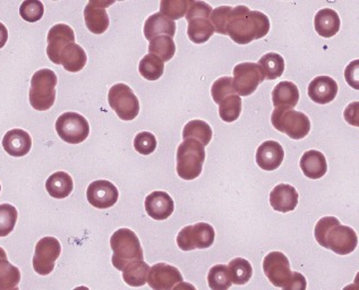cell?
<instances>
[{
  "instance_id": "52a82bcc",
  "label": "cell",
  "mask_w": 359,
  "mask_h": 290,
  "mask_svg": "<svg viewBox=\"0 0 359 290\" xmlns=\"http://www.w3.org/2000/svg\"><path fill=\"white\" fill-rule=\"evenodd\" d=\"M271 123L274 128L292 140H302L311 132V121L306 114L287 107L274 109Z\"/></svg>"
},
{
  "instance_id": "d4e9b609",
  "label": "cell",
  "mask_w": 359,
  "mask_h": 290,
  "mask_svg": "<svg viewBox=\"0 0 359 290\" xmlns=\"http://www.w3.org/2000/svg\"><path fill=\"white\" fill-rule=\"evenodd\" d=\"M340 18L338 13L331 8L320 9L314 18L316 32L323 38H332L340 29Z\"/></svg>"
},
{
  "instance_id": "7bdbcfd3",
  "label": "cell",
  "mask_w": 359,
  "mask_h": 290,
  "mask_svg": "<svg viewBox=\"0 0 359 290\" xmlns=\"http://www.w3.org/2000/svg\"><path fill=\"white\" fill-rule=\"evenodd\" d=\"M233 7L230 6H220L213 9L212 14H211V23H212L215 32L219 34H224L226 36V20H227L228 14H229L230 9Z\"/></svg>"
},
{
  "instance_id": "d590c367",
  "label": "cell",
  "mask_w": 359,
  "mask_h": 290,
  "mask_svg": "<svg viewBox=\"0 0 359 290\" xmlns=\"http://www.w3.org/2000/svg\"><path fill=\"white\" fill-rule=\"evenodd\" d=\"M242 99L233 94L219 103V116L226 123H233L238 119L242 112Z\"/></svg>"
},
{
  "instance_id": "d6986e66",
  "label": "cell",
  "mask_w": 359,
  "mask_h": 290,
  "mask_svg": "<svg viewBox=\"0 0 359 290\" xmlns=\"http://www.w3.org/2000/svg\"><path fill=\"white\" fill-rule=\"evenodd\" d=\"M285 151L281 144L276 141H265L257 151V164L265 171H273L283 164Z\"/></svg>"
},
{
  "instance_id": "ac0fdd59",
  "label": "cell",
  "mask_w": 359,
  "mask_h": 290,
  "mask_svg": "<svg viewBox=\"0 0 359 290\" xmlns=\"http://www.w3.org/2000/svg\"><path fill=\"white\" fill-rule=\"evenodd\" d=\"M174 210V199L165 192H152L145 199V211L152 219L158 221L168 219Z\"/></svg>"
},
{
  "instance_id": "ffe728a7",
  "label": "cell",
  "mask_w": 359,
  "mask_h": 290,
  "mask_svg": "<svg viewBox=\"0 0 359 290\" xmlns=\"http://www.w3.org/2000/svg\"><path fill=\"white\" fill-rule=\"evenodd\" d=\"M338 83L330 77H318L309 85V95L318 105H327L336 99Z\"/></svg>"
},
{
  "instance_id": "8d00e7d4",
  "label": "cell",
  "mask_w": 359,
  "mask_h": 290,
  "mask_svg": "<svg viewBox=\"0 0 359 290\" xmlns=\"http://www.w3.org/2000/svg\"><path fill=\"white\" fill-rule=\"evenodd\" d=\"M208 284L211 290H229L233 282L227 265L217 264L211 268L208 275Z\"/></svg>"
},
{
  "instance_id": "2e32d148",
  "label": "cell",
  "mask_w": 359,
  "mask_h": 290,
  "mask_svg": "<svg viewBox=\"0 0 359 290\" xmlns=\"http://www.w3.org/2000/svg\"><path fill=\"white\" fill-rule=\"evenodd\" d=\"M115 1L91 0L84 9V20L90 32L93 34H102L109 27V16L107 8L114 5Z\"/></svg>"
},
{
  "instance_id": "603a6c76",
  "label": "cell",
  "mask_w": 359,
  "mask_h": 290,
  "mask_svg": "<svg viewBox=\"0 0 359 290\" xmlns=\"http://www.w3.org/2000/svg\"><path fill=\"white\" fill-rule=\"evenodd\" d=\"M176 24L161 13H156L147 18L144 23V37L151 41L152 39L160 36L175 37Z\"/></svg>"
},
{
  "instance_id": "bcb514c9",
  "label": "cell",
  "mask_w": 359,
  "mask_h": 290,
  "mask_svg": "<svg viewBox=\"0 0 359 290\" xmlns=\"http://www.w3.org/2000/svg\"><path fill=\"white\" fill-rule=\"evenodd\" d=\"M172 290H198L196 288L193 286V284H189V282H180V284H177L176 287L172 288Z\"/></svg>"
},
{
  "instance_id": "8fae6325",
  "label": "cell",
  "mask_w": 359,
  "mask_h": 290,
  "mask_svg": "<svg viewBox=\"0 0 359 290\" xmlns=\"http://www.w3.org/2000/svg\"><path fill=\"white\" fill-rule=\"evenodd\" d=\"M264 72L259 64L242 62L233 68V85L236 93L248 97L257 91L259 85L264 82Z\"/></svg>"
},
{
  "instance_id": "8992f818",
  "label": "cell",
  "mask_w": 359,
  "mask_h": 290,
  "mask_svg": "<svg viewBox=\"0 0 359 290\" xmlns=\"http://www.w3.org/2000/svg\"><path fill=\"white\" fill-rule=\"evenodd\" d=\"M211 12L212 7L205 1H195L191 0V7L186 14V20L189 22V40L194 44H202L209 41L213 36L215 29L211 23Z\"/></svg>"
},
{
  "instance_id": "5bb4252c",
  "label": "cell",
  "mask_w": 359,
  "mask_h": 290,
  "mask_svg": "<svg viewBox=\"0 0 359 290\" xmlns=\"http://www.w3.org/2000/svg\"><path fill=\"white\" fill-rule=\"evenodd\" d=\"M47 42L48 58L50 59L53 64L60 65L62 50L65 49L68 44L75 42V33L73 29L66 24H56L49 29Z\"/></svg>"
},
{
  "instance_id": "b9f144b4",
  "label": "cell",
  "mask_w": 359,
  "mask_h": 290,
  "mask_svg": "<svg viewBox=\"0 0 359 290\" xmlns=\"http://www.w3.org/2000/svg\"><path fill=\"white\" fill-rule=\"evenodd\" d=\"M134 147L143 156L152 154L156 149V136L150 132L139 133L134 138Z\"/></svg>"
},
{
  "instance_id": "4dcf8cb0",
  "label": "cell",
  "mask_w": 359,
  "mask_h": 290,
  "mask_svg": "<svg viewBox=\"0 0 359 290\" xmlns=\"http://www.w3.org/2000/svg\"><path fill=\"white\" fill-rule=\"evenodd\" d=\"M150 267L144 261H136L127 265L123 271V279L130 287H142L147 282Z\"/></svg>"
},
{
  "instance_id": "f6af8a7d",
  "label": "cell",
  "mask_w": 359,
  "mask_h": 290,
  "mask_svg": "<svg viewBox=\"0 0 359 290\" xmlns=\"http://www.w3.org/2000/svg\"><path fill=\"white\" fill-rule=\"evenodd\" d=\"M8 40V31L7 27L4 25L3 23H0V49H3L5 47V44H7Z\"/></svg>"
},
{
  "instance_id": "60d3db41",
  "label": "cell",
  "mask_w": 359,
  "mask_h": 290,
  "mask_svg": "<svg viewBox=\"0 0 359 290\" xmlns=\"http://www.w3.org/2000/svg\"><path fill=\"white\" fill-rule=\"evenodd\" d=\"M233 85V77H224L217 79L211 88V94L215 103H220L222 100L235 94Z\"/></svg>"
},
{
  "instance_id": "d6a6232c",
  "label": "cell",
  "mask_w": 359,
  "mask_h": 290,
  "mask_svg": "<svg viewBox=\"0 0 359 290\" xmlns=\"http://www.w3.org/2000/svg\"><path fill=\"white\" fill-rule=\"evenodd\" d=\"M149 53L161 59L162 62H169L176 53L174 39L167 36L152 39L149 44Z\"/></svg>"
},
{
  "instance_id": "484cf974",
  "label": "cell",
  "mask_w": 359,
  "mask_h": 290,
  "mask_svg": "<svg viewBox=\"0 0 359 290\" xmlns=\"http://www.w3.org/2000/svg\"><path fill=\"white\" fill-rule=\"evenodd\" d=\"M299 100V90L297 85L289 81H283L276 85L272 91V103L276 108L287 107L294 109Z\"/></svg>"
},
{
  "instance_id": "9c48e42d",
  "label": "cell",
  "mask_w": 359,
  "mask_h": 290,
  "mask_svg": "<svg viewBox=\"0 0 359 290\" xmlns=\"http://www.w3.org/2000/svg\"><path fill=\"white\" fill-rule=\"evenodd\" d=\"M215 232L209 223H198L184 227L177 235V245L182 251L189 252L193 249H205L212 246Z\"/></svg>"
},
{
  "instance_id": "44dd1931",
  "label": "cell",
  "mask_w": 359,
  "mask_h": 290,
  "mask_svg": "<svg viewBox=\"0 0 359 290\" xmlns=\"http://www.w3.org/2000/svg\"><path fill=\"white\" fill-rule=\"evenodd\" d=\"M298 195L296 188L289 184H279L270 193V204L278 212L294 211L298 204Z\"/></svg>"
},
{
  "instance_id": "5b68a950",
  "label": "cell",
  "mask_w": 359,
  "mask_h": 290,
  "mask_svg": "<svg viewBox=\"0 0 359 290\" xmlns=\"http://www.w3.org/2000/svg\"><path fill=\"white\" fill-rule=\"evenodd\" d=\"M177 173L184 180L200 177L205 162V149L195 140H185L177 149Z\"/></svg>"
},
{
  "instance_id": "1f68e13d",
  "label": "cell",
  "mask_w": 359,
  "mask_h": 290,
  "mask_svg": "<svg viewBox=\"0 0 359 290\" xmlns=\"http://www.w3.org/2000/svg\"><path fill=\"white\" fill-rule=\"evenodd\" d=\"M259 65L264 72L265 79H279L285 72V59L277 53H269L261 57Z\"/></svg>"
},
{
  "instance_id": "7402d4cb",
  "label": "cell",
  "mask_w": 359,
  "mask_h": 290,
  "mask_svg": "<svg viewBox=\"0 0 359 290\" xmlns=\"http://www.w3.org/2000/svg\"><path fill=\"white\" fill-rule=\"evenodd\" d=\"M4 150L12 157L27 156L32 147V138L23 129H11L3 138Z\"/></svg>"
},
{
  "instance_id": "ab89813d",
  "label": "cell",
  "mask_w": 359,
  "mask_h": 290,
  "mask_svg": "<svg viewBox=\"0 0 359 290\" xmlns=\"http://www.w3.org/2000/svg\"><path fill=\"white\" fill-rule=\"evenodd\" d=\"M44 14L43 4L40 0H27L20 7V15L24 21L34 23L41 20Z\"/></svg>"
},
{
  "instance_id": "4fadbf2b",
  "label": "cell",
  "mask_w": 359,
  "mask_h": 290,
  "mask_svg": "<svg viewBox=\"0 0 359 290\" xmlns=\"http://www.w3.org/2000/svg\"><path fill=\"white\" fill-rule=\"evenodd\" d=\"M263 271L269 282L279 288H283L292 275L288 258L281 252L269 253L265 256Z\"/></svg>"
},
{
  "instance_id": "74e56055",
  "label": "cell",
  "mask_w": 359,
  "mask_h": 290,
  "mask_svg": "<svg viewBox=\"0 0 359 290\" xmlns=\"http://www.w3.org/2000/svg\"><path fill=\"white\" fill-rule=\"evenodd\" d=\"M191 4V0H162L160 13L170 18L171 21H176L187 14Z\"/></svg>"
},
{
  "instance_id": "83f0119b",
  "label": "cell",
  "mask_w": 359,
  "mask_h": 290,
  "mask_svg": "<svg viewBox=\"0 0 359 290\" xmlns=\"http://www.w3.org/2000/svg\"><path fill=\"white\" fill-rule=\"evenodd\" d=\"M86 62L88 56L86 50L75 42L68 44L60 55V65L64 66L66 71L71 73L82 71L83 68L86 67Z\"/></svg>"
},
{
  "instance_id": "277c9868",
  "label": "cell",
  "mask_w": 359,
  "mask_h": 290,
  "mask_svg": "<svg viewBox=\"0 0 359 290\" xmlns=\"http://www.w3.org/2000/svg\"><path fill=\"white\" fill-rule=\"evenodd\" d=\"M57 83L56 73L49 68H43L33 74L29 92V103L33 109L46 112L53 106L56 100Z\"/></svg>"
},
{
  "instance_id": "7c38bea8",
  "label": "cell",
  "mask_w": 359,
  "mask_h": 290,
  "mask_svg": "<svg viewBox=\"0 0 359 290\" xmlns=\"http://www.w3.org/2000/svg\"><path fill=\"white\" fill-rule=\"evenodd\" d=\"M62 254V245L55 237H43L36 243L33 269L40 276H48L55 269V264Z\"/></svg>"
},
{
  "instance_id": "7a4b0ae2",
  "label": "cell",
  "mask_w": 359,
  "mask_h": 290,
  "mask_svg": "<svg viewBox=\"0 0 359 290\" xmlns=\"http://www.w3.org/2000/svg\"><path fill=\"white\" fill-rule=\"evenodd\" d=\"M314 236L322 247L331 249L338 255L351 254L358 245L356 232L351 227L340 225L334 217H324L318 220Z\"/></svg>"
},
{
  "instance_id": "3957f363",
  "label": "cell",
  "mask_w": 359,
  "mask_h": 290,
  "mask_svg": "<svg viewBox=\"0 0 359 290\" xmlns=\"http://www.w3.org/2000/svg\"><path fill=\"white\" fill-rule=\"evenodd\" d=\"M110 246L114 252L112 265L119 271H124L125 268L133 262L144 261L141 242L130 229H118L114 232L110 238Z\"/></svg>"
},
{
  "instance_id": "681fc988",
  "label": "cell",
  "mask_w": 359,
  "mask_h": 290,
  "mask_svg": "<svg viewBox=\"0 0 359 290\" xmlns=\"http://www.w3.org/2000/svg\"><path fill=\"white\" fill-rule=\"evenodd\" d=\"M0 290H20L18 289V287L13 288V289H0Z\"/></svg>"
},
{
  "instance_id": "f907efd6",
  "label": "cell",
  "mask_w": 359,
  "mask_h": 290,
  "mask_svg": "<svg viewBox=\"0 0 359 290\" xmlns=\"http://www.w3.org/2000/svg\"><path fill=\"white\" fill-rule=\"evenodd\" d=\"M0 191H1V186H0Z\"/></svg>"
},
{
  "instance_id": "c3c4849f",
  "label": "cell",
  "mask_w": 359,
  "mask_h": 290,
  "mask_svg": "<svg viewBox=\"0 0 359 290\" xmlns=\"http://www.w3.org/2000/svg\"><path fill=\"white\" fill-rule=\"evenodd\" d=\"M74 290H90L88 287H86V286H80V287H76Z\"/></svg>"
},
{
  "instance_id": "cb8c5ba5",
  "label": "cell",
  "mask_w": 359,
  "mask_h": 290,
  "mask_svg": "<svg viewBox=\"0 0 359 290\" xmlns=\"http://www.w3.org/2000/svg\"><path fill=\"white\" fill-rule=\"evenodd\" d=\"M301 168L304 175L311 179H320L327 173V159L323 153L316 150H309L301 159Z\"/></svg>"
},
{
  "instance_id": "f1b7e54d",
  "label": "cell",
  "mask_w": 359,
  "mask_h": 290,
  "mask_svg": "<svg viewBox=\"0 0 359 290\" xmlns=\"http://www.w3.org/2000/svg\"><path fill=\"white\" fill-rule=\"evenodd\" d=\"M21 282V271L9 263L6 252L0 247V289H13Z\"/></svg>"
},
{
  "instance_id": "ee69618b",
  "label": "cell",
  "mask_w": 359,
  "mask_h": 290,
  "mask_svg": "<svg viewBox=\"0 0 359 290\" xmlns=\"http://www.w3.org/2000/svg\"><path fill=\"white\" fill-rule=\"evenodd\" d=\"M306 278L302 273L292 271V278L283 286V290H306Z\"/></svg>"
},
{
  "instance_id": "7dc6e473",
  "label": "cell",
  "mask_w": 359,
  "mask_h": 290,
  "mask_svg": "<svg viewBox=\"0 0 359 290\" xmlns=\"http://www.w3.org/2000/svg\"><path fill=\"white\" fill-rule=\"evenodd\" d=\"M342 290H359L358 284L355 282V284H348V286H346Z\"/></svg>"
},
{
  "instance_id": "f35d334b",
  "label": "cell",
  "mask_w": 359,
  "mask_h": 290,
  "mask_svg": "<svg viewBox=\"0 0 359 290\" xmlns=\"http://www.w3.org/2000/svg\"><path fill=\"white\" fill-rule=\"evenodd\" d=\"M18 217V210L12 204H0V237H6L14 230Z\"/></svg>"
},
{
  "instance_id": "6da1fadb",
  "label": "cell",
  "mask_w": 359,
  "mask_h": 290,
  "mask_svg": "<svg viewBox=\"0 0 359 290\" xmlns=\"http://www.w3.org/2000/svg\"><path fill=\"white\" fill-rule=\"evenodd\" d=\"M224 29L226 36H229L236 44L244 46L268 36L270 20L262 12L250 11L248 6L239 5L230 9Z\"/></svg>"
},
{
  "instance_id": "ba28073f",
  "label": "cell",
  "mask_w": 359,
  "mask_h": 290,
  "mask_svg": "<svg viewBox=\"0 0 359 290\" xmlns=\"http://www.w3.org/2000/svg\"><path fill=\"white\" fill-rule=\"evenodd\" d=\"M108 103L121 121H130L139 116L140 101L128 85H114L108 93Z\"/></svg>"
},
{
  "instance_id": "4316f807",
  "label": "cell",
  "mask_w": 359,
  "mask_h": 290,
  "mask_svg": "<svg viewBox=\"0 0 359 290\" xmlns=\"http://www.w3.org/2000/svg\"><path fill=\"white\" fill-rule=\"evenodd\" d=\"M73 188V178L65 171L53 173L46 182V190L53 199H66L71 195Z\"/></svg>"
},
{
  "instance_id": "30bf717a",
  "label": "cell",
  "mask_w": 359,
  "mask_h": 290,
  "mask_svg": "<svg viewBox=\"0 0 359 290\" xmlns=\"http://www.w3.org/2000/svg\"><path fill=\"white\" fill-rule=\"evenodd\" d=\"M59 138L68 144H80L86 141L90 134V125L86 118L77 112H65L56 121Z\"/></svg>"
},
{
  "instance_id": "836d02e7",
  "label": "cell",
  "mask_w": 359,
  "mask_h": 290,
  "mask_svg": "<svg viewBox=\"0 0 359 290\" xmlns=\"http://www.w3.org/2000/svg\"><path fill=\"white\" fill-rule=\"evenodd\" d=\"M229 276L233 284L237 286H243L248 284L253 276V268L252 264L243 258H236L229 262L228 265Z\"/></svg>"
},
{
  "instance_id": "f546056e",
  "label": "cell",
  "mask_w": 359,
  "mask_h": 290,
  "mask_svg": "<svg viewBox=\"0 0 359 290\" xmlns=\"http://www.w3.org/2000/svg\"><path fill=\"white\" fill-rule=\"evenodd\" d=\"M212 128L210 126L209 124L206 121H189L186 124L183 131V138L184 140H195L198 143L202 144L203 147L208 145V144L212 140Z\"/></svg>"
},
{
  "instance_id": "e0dca14e",
  "label": "cell",
  "mask_w": 359,
  "mask_h": 290,
  "mask_svg": "<svg viewBox=\"0 0 359 290\" xmlns=\"http://www.w3.org/2000/svg\"><path fill=\"white\" fill-rule=\"evenodd\" d=\"M184 279L180 270L167 263H156L150 268L147 284L154 290H172Z\"/></svg>"
},
{
  "instance_id": "e575fe53",
  "label": "cell",
  "mask_w": 359,
  "mask_h": 290,
  "mask_svg": "<svg viewBox=\"0 0 359 290\" xmlns=\"http://www.w3.org/2000/svg\"><path fill=\"white\" fill-rule=\"evenodd\" d=\"M139 71L142 77L147 81H156L163 75L165 64L161 59L149 53L140 62Z\"/></svg>"
},
{
  "instance_id": "9a60e30c",
  "label": "cell",
  "mask_w": 359,
  "mask_h": 290,
  "mask_svg": "<svg viewBox=\"0 0 359 290\" xmlns=\"http://www.w3.org/2000/svg\"><path fill=\"white\" fill-rule=\"evenodd\" d=\"M86 197L92 206L104 210L115 206L119 197V192L111 182L102 179L88 185Z\"/></svg>"
}]
</instances>
